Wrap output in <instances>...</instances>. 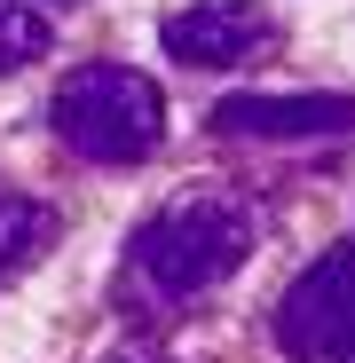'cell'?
<instances>
[{"label": "cell", "mask_w": 355, "mask_h": 363, "mask_svg": "<svg viewBox=\"0 0 355 363\" xmlns=\"http://www.w3.org/2000/svg\"><path fill=\"white\" fill-rule=\"evenodd\" d=\"M276 347L292 363H355V237L284 284Z\"/></svg>", "instance_id": "3"}, {"label": "cell", "mask_w": 355, "mask_h": 363, "mask_svg": "<svg viewBox=\"0 0 355 363\" xmlns=\"http://www.w3.org/2000/svg\"><path fill=\"white\" fill-rule=\"evenodd\" d=\"M205 118L237 143H324L355 135V95H221Z\"/></svg>", "instance_id": "5"}, {"label": "cell", "mask_w": 355, "mask_h": 363, "mask_svg": "<svg viewBox=\"0 0 355 363\" xmlns=\"http://www.w3.org/2000/svg\"><path fill=\"white\" fill-rule=\"evenodd\" d=\"M47 245H55V213L32 206V198H9V190H0V284H16Z\"/></svg>", "instance_id": "6"}, {"label": "cell", "mask_w": 355, "mask_h": 363, "mask_svg": "<svg viewBox=\"0 0 355 363\" xmlns=\"http://www.w3.org/2000/svg\"><path fill=\"white\" fill-rule=\"evenodd\" d=\"M47 127L64 135V150H79L95 166H135L166 135V95H158V79H142L127 64H79L55 87Z\"/></svg>", "instance_id": "2"}, {"label": "cell", "mask_w": 355, "mask_h": 363, "mask_svg": "<svg viewBox=\"0 0 355 363\" xmlns=\"http://www.w3.org/2000/svg\"><path fill=\"white\" fill-rule=\"evenodd\" d=\"M253 237H261V221L237 190H190L127 237V292L158 300V308H182V300L229 284L253 261Z\"/></svg>", "instance_id": "1"}, {"label": "cell", "mask_w": 355, "mask_h": 363, "mask_svg": "<svg viewBox=\"0 0 355 363\" xmlns=\"http://www.w3.org/2000/svg\"><path fill=\"white\" fill-rule=\"evenodd\" d=\"M32 9H55V0H32Z\"/></svg>", "instance_id": "8"}, {"label": "cell", "mask_w": 355, "mask_h": 363, "mask_svg": "<svg viewBox=\"0 0 355 363\" xmlns=\"http://www.w3.org/2000/svg\"><path fill=\"white\" fill-rule=\"evenodd\" d=\"M118 363H127V355H118Z\"/></svg>", "instance_id": "9"}, {"label": "cell", "mask_w": 355, "mask_h": 363, "mask_svg": "<svg viewBox=\"0 0 355 363\" xmlns=\"http://www.w3.org/2000/svg\"><path fill=\"white\" fill-rule=\"evenodd\" d=\"M55 48V24L47 9H32V0H0V72H24L32 55Z\"/></svg>", "instance_id": "7"}, {"label": "cell", "mask_w": 355, "mask_h": 363, "mask_svg": "<svg viewBox=\"0 0 355 363\" xmlns=\"http://www.w3.org/2000/svg\"><path fill=\"white\" fill-rule=\"evenodd\" d=\"M158 48L190 72H237V64H269L284 48V24L261 0H198V9L158 24Z\"/></svg>", "instance_id": "4"}]
</instances>
